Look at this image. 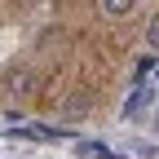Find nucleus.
<instances>
[{
	"label": "nucleus",
	"instance_id": "1",
	"mask_svg": "<svg viewBox=\"0 0 159 159\" xmlns=\"http://www.w3.org/2000/svg\"><path fill=\"white\" fill-rule=\"evenodd\" d=\"M5 89H9V93H18V97H27V93H35V75L22 66V71H13V75L5 80Z\"/></svg>",
	"mask_w": 159,
	"mask_h": 159
},
{
	"label": "nucleus",
	"instance_id": "2",
	"mask_svg": "<svg viewBox=\"0 0 159 159\" xmlns=\"http://www.w3.org/2000/svg\"><path fill=\"white\" fill-rule=\"evenodd\" d=\"M102 13H111V18H124V13H133V0H102Z\"/></svg>",
	"mask_w": 159,
	"mask_h": 159
},
{
	"label": "nucleus",
	"instance_id": "3",
	"mask_svg": "<svg viewBox=\"0 0 159 159\" xmlns=\"http://www.w3.org/2000/svg\"><path fill=\"white\" fill-rule=\"evenodd\" d=\"M146 44H150V49H159V13L146 22Z\"/></svg>",
	"mask_w": 159,
	"mask_h": 159
}]
</instances>
